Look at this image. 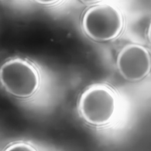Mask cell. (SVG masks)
<instances>
[{"label": "cell", "instance_id": "obj_1", "mask_svg": "<svg viewBox=\"0 0 151 151\" xmlns=\"http://www.w3.org/2000/svg\"><path fill=\"white\" fill-rule=\"evenodd\" d=\"M40 77L35 67L27 60L13 58L0 66V84L8 94L27 98L37 91Z\"/></svg>", "mask_w": 151, "mask_h": 151}, {"label": "cell", "instance_id": "obj_2", "mask_svg": "<svg viewBox=\"0 0 151 151\" xmlns=\"http://www.w3.org/2000/svg\"><path fill=\"white\" fill-rule=\"evenodd\" d=\"M117 109L113 91L103 84H94L86 90L79 100V110L83 118L88 123L101 126L109 123Z\"/></svg>", "mask_w": 151, "mask_h": 151}, {"label": "cell", "instance_id": "obj_3", "mask_svg": "<svg viewBox=\"0 0 151 151\" xmlns=\"http://www.w3.org/2000/svg\"><path fill=\"white\" fill-rule=\"evenodd\" d=\"M85 33L97 41H107L116 38L123 27L120 11L110 4H100L88 9L82 21Z\"/></svg>", "mask_w": 151, "mask_h": 151}, {"label": "cell", "instance_id": "obj_4", "mask_svg": "<svg viewBox=\"0 0 151 151\" xmlns=\"http://www.w3.org/2000/svg\"><path fill=\"white\" fill-rule=\"evenodd\" d=\"M117 65L121 75L129 81H139L146 77L150 70V56L144 47L129 44L119 52Z\"/></svg>", "mask_w": 151, "mask_h": 151}, {"label": "cell", "instance_id": "obj_5", "mask_svg": "<svg viewBox=\"0 0 151 151\" xmlns=\"http://www.w3.org/2000/svg\"><path fill=\"white\" fill-rule=\"evenodd\" d=\"M5 150H36V149L31 145L22 141L15 142L9 143L4 149Z\"/></svg>", "mask_w": 151, "mask_h": 151}, {"label": "cell", "instance_id": "obj_6", "mask_svg": "<svg viewBox=\"0 0 151 151\" xmlns=\"http://www.w3.org/2000/svg\"><path fill=\"white\" fill-rule=\"evenodd\" d=\"M35 2L41 5H51L55 4L60 0H34Z\"/></svg>", "mask_w": 151, "mask_h": 151}, {"label": "cell", "instance_id": "obj_7", "mask_svg": "<svg viewBox=\"0 0 151 151\" xmlns=\"http://www.w3.org/2000/svg\"><path fill=\"white\" fill-rule=\"evenodd\" d=\"M81 2L84 4H94L100 1L101 0H80Z\"/></svg>", "mask_w": 151, "mask_h": 151}]
</instances>
